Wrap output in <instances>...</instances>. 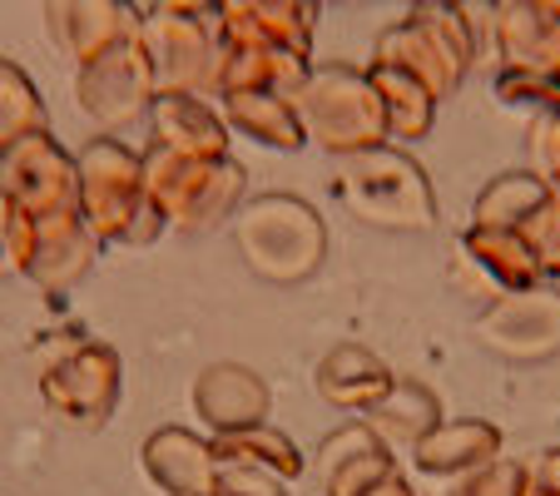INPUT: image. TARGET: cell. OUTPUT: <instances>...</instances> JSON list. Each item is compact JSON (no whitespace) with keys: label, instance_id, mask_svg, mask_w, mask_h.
Wrapping results in <instances>:
<instances>
[{"label":"cell","instance_id":"4","mask_svg":"<svg viewBox=\"0 0 560 496\" xmlns=\"http://www.w3.org/2000/svg\"><path fill=\"white\" fill-rule=\"evenodd\" d=\"M139 45L149 55L159 95H213L223 65V15L219 5H139Z\"/></svg>","mask_w":560,"mask_h":496},{"label":"cell","instance_id":"23","mask_svg":"<svg viewBox=\"0 0 560 496\" xmlns=\"http://www.w3.org/2000/svg\"><path fill=\"white\" fill-rule=\"evenodd\" d=\"M219 115L229 125V135H244L254 145L273 149V154H303L307 135L298 105L288 95H229L219 100Z\"/></svg>","mask_w":560,"mask_h":496},{"label":"cell","instance_id":"10","mask_svg":"<svg viewBox=\"0 0 560 496\" xmlns=\"http://www.w3.org/2000/svg\"><path fill=\"white\" fill-rule=\"evenodd\" d=\"M476 338L506 362H550L560 353V284L521 288L481 308Z\"/></svg>","mask_w":560,"mask_h":496},{"label":"cell","instance_id":"1","mask_svg":"<svg viewBox=\"0 0 560 496\" xmlns=\"http://www.w3.org/2000/svg\"><path fill=\"white\" fill-rule=\"evenodd\" d=\"M332 199L358 223L382 233H427L436 223L432 180L402 145L338 159L332 164Z\"/></svg>","mask_w":560,"mask_h":496},{"label":"cell","instance_id":"16","mask_svg":"<svg viewBox=\"0 0 560 496\" xmlns=\"http://www.w3.org/2000/svg\"><path fill=\"white\" fill-rule=\"evenodd\" d=\"M100 249H105V243L85 229L80 214H50V219H35V249H31V268H25V278H31L40 293L60 298L95 268Z\"/></svg>","mask_w":560,"mask_h":496},{"label":"cell","instance_id":"18","mask_svg":"<svg viewBox=\"0 0 560 496\" xmlns=\"http://www.w3.org/2000/svg\"><path fill=\"white\" fill-rule=\"evenodd\" d=\"M313 60L293 50H273V45H248V41H223V65H219V85L213 95H288L307 85Z\"/></svg>","mask_w":560,"mask_h":496},{"label":"cell","instance_id":"35","mask_svg":"<svg viewBox=\"0 0 560 496\" xmlns=\"http://www.w3.org/2000/svg\"><path fill=\"white\" fill-rule=\"evenodd\" d=\"M372 496H417V492H412V482H407V476L397 472V476H392V482H382Z\"/></svg>","mask_w":560,"mask_h":496},{"label":"cell","instance_id":"28","mask_svg":"<svg viewBox=\"0 0 560 496\" xmlns=\"http://www.w3.org/2000/svg\"><path fill=\"white\" fill-rule=\"evenodd\" d=\"M35 135H50V115H45V100L35 90V80L21 70L15 60L0 55V159L11 154L15 145Z\"/></svg>","mask_w":560,"mask_h":496},{"label":"cell","instance_id":"36","mask_svg":"<svg viewBox=\"0 0 560 496\" xmlns=\"http://www.w3.org/2000/svg\"><path fill=\"white\" fill-rule=\"evenodd\" d=\"M0 268H5V249H0Z\"/></svg>","mask_w":560,"mask_h":496},{"label":"cell","instance_id":"17","mask_svg":"<svg viewBox=\"0 0 560 496\" xmlns=\"http://www.w3.org/2000/svg\"><path fill=\"white\" fill-rule=\"evenodd\" d=\"M229 125L203 95H159L149 105V149L179 159H229Z\"/></svg>","mask_w":560,"mask_h":496},{"label":"cell","instance_id":"3","mask_svg":"<svg viewBox=\"0 0 560 496\" xmlns=\"http://www.w3.org/2000/svg\"><path fill=\"white\" fill-rule=\"evenodd\" d=\"M233 243L264 284H303L323 268L328 229L298 194H258L233 214Z\"/></svg>","mask_w":560,"mask_h":496},{"label":"cell","instance_id":"12","mask_svg":"<svg viewBox=\"0 0 560 496\" xmlns=\"http://www.w3.org/2000/svg\"><path fill=\"white\" fill-rule=\"evenodd\" d=\"M139 466L164 496H223L219 447L194 427H154L139 447Z\"/></svg>","mask_w":560,"mask_h":496},{"label":"cell","instance_id":"5","mask_svg":"<svg viewBox=\"0 0 560 496\" xmlns=\"http://www.w3.org/2000/svg\"><path fill=\"white\" fill-rule=\"evenodd\" d=\"M293 105H298V119H303L307 145L328 149L332 159L392 145L377 85L358 65H313V74L293 95Z\"/></svg>","mask_w":560,"mask_h":496},{"label":"cell","instance_id":"6","mask_svg":"<svg viewBox=\"0 0 560 496\" xmlns=\"http://www.w3.org/2000/svg\"><path fill=\"white\" fill-rule=\"evenodd\" d=\"M476 55H481V45H476V31L466 21V5H432V0L417 5L407 21L387 25L372 45V65L412 74L436 100H446L462 85Z\"/></svg>","mask_w":560,"mask_h":496},{"label":"cell","instance_id":"8","mask_svg":"<svg viewBox=\"0 0 560 496\" xmlns=\"http://www.w3.org/2000/svg\"><path fill=\"white\" fill-rule=\"evenodd\" d=\"M248 174L238 159H179L164 149H144V194L164 223L179 233H199L244 209Z\"/></svg>","mask_w":560,"mask_h":496},{"label":"cell","instance_id":"19","mask_svg":"<svg viewBox=\"0 0 560 496\" xmlns=\"http://www.w3.org/2000/svg\"><path fill=\"white\" fill-rule=\"evenodd\" d=\"M313 382L323 392V402H332L338 412H352V417H372L382 402L397 388V372L377 358L362 343H342L328 358L313 368Z\"/></svg>","mask_w":560,"mask_h":496},{"label":"cell","instance_id":"2","mask_svg":"<svg viewBox=\"0 0 560 496\" xmlns=\"http://www.w3.org/2000/svg\"><path fill=\"white\" fill-rule=\"evenodd\" d=\"M80 219L100 243H154L170 229L144 194V154L100 135L80 149Z\"/></svg>","mask_w":560,"mask_h":496},{"label":"cell","instance_id":"34","mask_svg":"<svg viewBox=\"0 0 560 496\" xmlns=\"http://www.w3.org/2000/svg\"><path fill=\"white\" fill-rule=\"evenodd\" d=\"M530 466V496H560V447L540 452Z\"/></svg>","mask_w":560,"mask_h":496},{"label":"cell","instance_id":"15","mask_svg":"<svg viewBox=\"0 0 560 496\" xmlns=\"http://www.w3.org/2000/svg\"><path fill=\"white\" fill-rule=\"evenodd\" d=\"M491 45H497L501 70L560 74V5H546V0L497 5V15H491Z\"/></svg>","mask_w":560,"mask_h":496},{"label":"cell","instance_id":"26","mask_svg":"<svg viewBox=\"0 0 560 496\" xmlns=\"http://www.w3.org/2000/svg\"><path fill=\"white\" fill-rule=\"evenodd\" d=\"M550 199H556V194H550V184L540 180L536 170H506L476 194L471 229H516L521 233Z\"/></svg>","mask_w":560,"mask_h":496},{"label":"cell","instance_id":"32","mask_svg":"<svg viewBox=\"0 0 560 496\" xmlns=\"http://www.w3.org/2000/svg\"><path fill=\"white\" fill-rule=\"evenodd\" d=\"M521 233H526V243L536 249V258H540V268H546V278L556 284V278H560V194H556V199H550L546 209H540Z\"/></svg>","mask_w":560,"mask_h":496},{"label":"cell","instance_id":"31","mask_svg":"<svg viewBox=\"0 0 560 496\" xmlns=\"http://www.w3.org/2000/svg\"><path fill=\"white\" fill-rule=\"evenodd\" d=\"M0 249H5V268H15V274H25V268H31L35 214H25L5 189H0Z\"/></svg>","mask_w":560,"mask_h":496},{"label":"cell","instance_id":"9","mask_svg":"<svg viewBox=\"0 0 560 496\" xmlns=\"http://www.w3.org/2000/svg\"><path fill=\"white\" fill-rule=\"evenodd\" d=\"M74 100L105 129H125V125H135V119H149V105L159 100V85H154V70H149V55H144V45H139V35L109 45L95 60L74 65Z\"/></svg>","mask_w":560,"mask_h":496},{"label":"cell","instance_id":"30","mask_svg":"<svg viewBox=\"0 0 560 496\" xmlns=\"http://www.w3.org/2000/svg\"><path fill=\"white\" fill-rule=\"evenodd\" d=\"M452 496H530V466L497 457L491 466L462 476V482L452 486Z\"/></svg>","mask_w":560,"mask_h":496},{"label":"cell","instance_id":"14","mask_svg":"<svg viewBox=\"0 0 560 496\" xmlns=\"http://www.w3.org/2000/svg\"><path fill=\"white\" fill-rule=\"evenodd\" d=\"M397 476V452L368 423H348L317 447V486L323 496H372Z\"/></svg>","mask_w":560,"mask_h":496},{"label":"cell","instance_id":"29","mask_svg":"<svg viewBox=\"0 0 560 496\" xmlns=\"http://www.w3.org/2000/svg\"><path fill=\"white\" fill-rule=\"evenodd\" d=\"M497 105L511 115H530L546 119L560 115V74H540V70H497Z\"/></svg>","mask_w":560,"mask_h":496},{"label":"cell","instance_id":"22","mask_svg":"<svg viewBox=\"0 0 560 496\" xmlns=\"http://www.w3.org/2000/svg\"><path fill=\"white\" fill-rule=\"evenodd\" d=\"M139 5H115V0H85V5H50V25L74 65L105 55L109 45L139 35Z\"/></svg>","mask_w":560,"mask_h":496},{"label":"cell","instance_id":"33","mask_svg":"<svg viewBox=\"0 0 560 496\" xmlns=\"http://www.w3.org/2000/svg\"><path fill=\"white\" fill-rule=\"evenodd\" d=\"M530 154H536V174L550 184V194H560V115L536 119V129H530Z\"/></svg>","mask_w":560,"mask_h":496},{"label":"cell","instance_id":"7","mask_svg":"<svg viewBox=\"0 0 560 496\" xmlns=\"http://www.w3.org/2000/svg\"><path fill=\"white\" fill-rule=\"evenodd\" d=\"M125 358L109 343L85 338L80 327L50 333L40 343V397L55 417L74 427H105L119 407Z\"/></svg>","mask_w":560,"mask_h":496},{"label":"cell","instance_id":"25","mask_svg":"<svg viewBox=\"0 0 560 496\" xmlns=\"http://www.w3.org/2000/svg\"><path fill=\"white\" fill-rule=\"evenodd\" d=\"M362 423L372 427V432L382 437V442L397 452V447H407L412 452L417 442H422L427 432H436V427L446 423L442 417V397H436L427 382L417 378H397V388H392V397L382 402L372 417H362Z\"/></svg>","mask_w":560,"mask_h":496},{"label":"cell","instance_id":"21","mask_svg":"<svg viewBox=\"0 0 560 496\" xmlns=\"http://www.w3.org/2000/svg\"><path fill=\"white\" fill-rule=\"evenodd\" d=\"M501 442H506L501 427L487 423V417H452V423H442L412 447V466L427 476H456L462 482V476L497 462Z\"/></svg>","mask_w":560,"mask_h":496},{"label":"cell","instance_id":"20","mask_svg":"<svg viewBox=\"0 0 560 496\" xmlns=\"http://www.w3.org/2000/svg\"><path fill=\"white\" fill-rule=\"evenodd\" d=\"M223 15V41H248V45H273V50H293L313 60V31L317 11L298 5V0H229L219 5Z\"/></svg>","mask_w":560,"mask_h":496},{"label":"cell","instance_id":"24","mask_svg":"<svg viewBox=\"0 0 560 496\" xmlns=\"http://www.w3.org/2000/svg\"><path fill=\"white\" fill-rule=\"evenodd\" d=\"M219 447V462L223 466H238V472H254L273 486H288L307 472L303 452H298L293 437H283L278 427H248V432H233V437H213Z\"/></svg>","mask_w":560,"mask_h":496},{"label":"cell","instance_id":"11","mask_svg":"<svg viewBox=\"0 0 560 496\" xmlns=\"http://www.w3.org/2000/svg\"><path fill=\"white\" fill-rule=\"evenodd\" d=\"M0 189L25 214H80V159L55 145V135H35L0 159Z\"/></svg>","mask_w":560,"mask_h":496},{"label":"cell","instance_id":"13","mask_svg":"<svg viewBox=\"0 0 560 496\" xmlns=\"http://www.w3.org/2000/svg\"><path fill=\"white\" fill-rule=\"evenodd\" d=\"M194 417L209 427V437H233V432H248V427H264L268 423V382L258 378L254 368L244 362H209V368L194 378Z\"/></svg>","mask_w":560,"mask_h":496},{"label":"cell","instance_id":"27","mask_svg":"<svg viewBox=\"0 0 560 496\" xmlns=\"http://www.w3.org/2000/svg\"><path fill=\"white\" fill-rule=\"evenodd\" d=\"M368 74H372V85H377L392 145H417V139L432 135L442 100H436L422 80H412V74H402V70H387V65H368Z\"/></svg>","mask_w":560,"mask_h":496}]
</instances>
